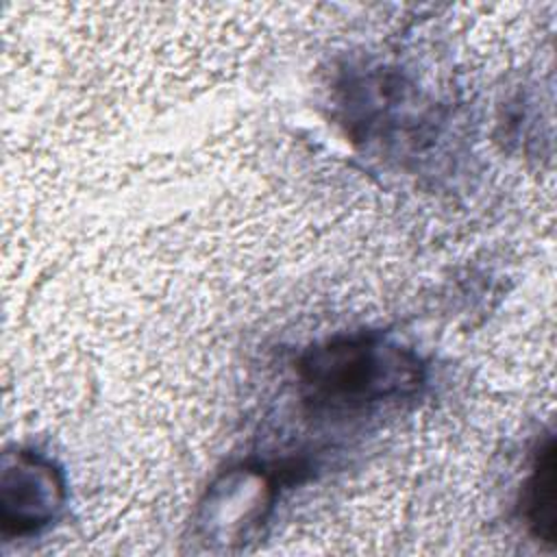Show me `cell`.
I'll list each match as a JSON object with an SVG mask.
<instances>
[{
    "mask_svg": "<svg viewBox=\"0 0 557 557\" xmlns=\"http://www.w3.org/2000/svg\"><path fill=\"white\" fill-rule=\"evenodd\" d=\"M309 403L350 409L418 387L420 368L411 352L376 335H357L309 350L300 363Z\"/></svg>",
    "mask_w": 557,
    "mask_h": 557,
    "instance_id": "obj_1",
    "label": "cell"
},
{
    "mask_svg": "<svg viewBox=\"0 0 557 557\" xmlns=\"http://www.w3.org/2000/svg\"><path fill=\"white\" fill-rule=\"evenodd\" d=\"M524 516L540 540H555V442H548L535 455L524 492Z\"/></svg>",
    "mask_w": 557,
    "mask_h": 557,
    "instance_id": "obj_3",
    "label": "cell"
},
{
    "mask_svg": "<svg viewBox=\"0 0 557 557\" xmlns=\"http://www.w3.org/2000/svg\"><path fill=\"white\" fill-rule=\"evenodd\" d=\"M61 500L63 483L50 463L20 453L15 470H4L2 524L7 531L26 533L44 527Z\"/></svg>",
    "mask_w": 557,
    "mask_h": 557,
    "instance_id": "obj_2",
    "label": "cell"
}]
</instances>
